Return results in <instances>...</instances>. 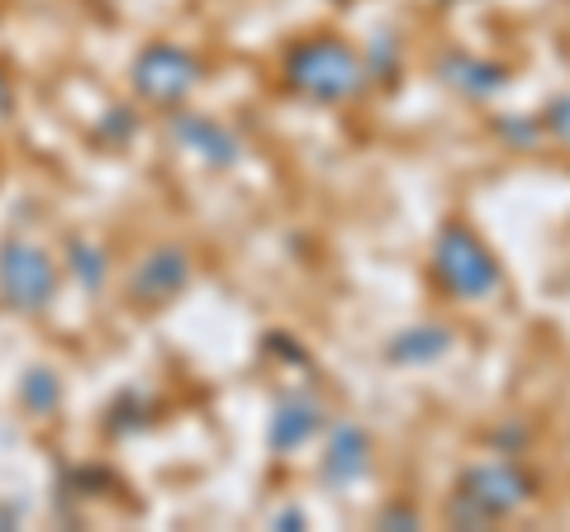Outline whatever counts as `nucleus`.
<instances>
[{"label": "nucleus", "mask_w": 570, "mask_h": 532, "mask_svg": "<svg viewBox=\"0 0 570 532\" xmlns=\"http://www.w3.org/2000/svg\"><path fill=\"white\" fill-rule=\"evenodd\" d=\"M0 105H6V91H0Z\"/></svg>", "instance_id": "nucleus-1"}]
</instances>
